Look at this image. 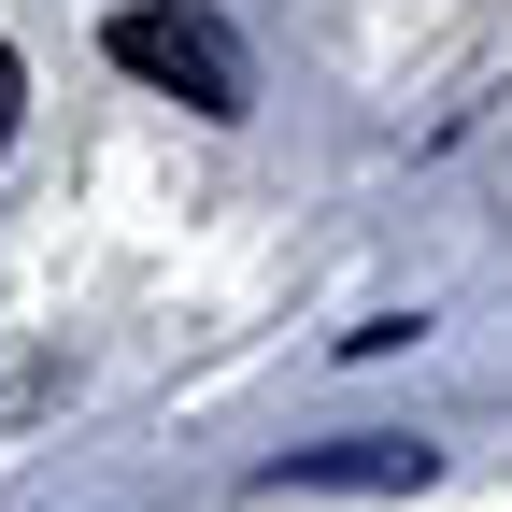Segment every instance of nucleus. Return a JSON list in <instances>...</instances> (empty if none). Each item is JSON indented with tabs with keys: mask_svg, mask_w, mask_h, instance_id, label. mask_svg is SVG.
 Masks as SVG:
<instances>
[{
	"mask_svg": "<svg viewBox=\"0 0 512 512\" xmlns=\"http://www.w3.org/2000/svg\"><path fill=\"white\" fill-rule=\"evenodd\" d=\"M114 72L128 86H157V100H185V114H256V57H242V29L214 15V0H114Z\"/></svg>",
	"mask_w": 512,
	"mask_h": 512,
	"instance_id": "1",
	"label": "nucleus"
},
{
	"mask_svg": "<svg viewBox=\"0 0 512 512\" xmlns=\"http://www.w3.org/2000/svg\"><path fill=\"white\" fill-rule=\"evenodd\" d=\"M441 484L427 441H342V456H285V470H256V498H413Z\"/></svg>",
	"mask_w": 512,
	"mask_h": 512,
	"instance_id": "2",
	"label": "nucleus"
},
{
	"mask_svg": "<svg viewBox=\"0 0 512 512\" xmlns=\"http://www.w3.org/2000/svg\"><path fill=\"white\" fill-rule=\"evenodd\" d=\"M15 100H29V72H15V43H0V143H15Z\"/></svg>",
	"mask_w": 512,
	"mask_h": 512,
	"instance_id": "3",
	"label": "nucleus"
}]
</instances>
